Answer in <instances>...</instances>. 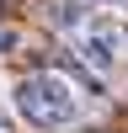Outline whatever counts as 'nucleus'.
Instances as JSON below:
<instances>
[{"mask_svg":"<svg viewBox=\"0 0 128 133\" xmlns=\"http://www.w3.org/2000/svg\"><path fill=\"white\" fill-rule=\"evenodd\" d=\"M16 112L37 128H69L80 117V96L64 75H32L16 85Z\"/></svg>","mask_w":128,"mask_h":133,"instance_id":"obj_2","label":"nucleus"},{"mask_svg":"<svg viewBox=\"0 0 128 133\" xmlns=\"http://www.w3.org/2000/svg\"><path fill=\"white\" fill-rule=\"evenodd\" d=\"M11 48H16V27L0 16V53H11Z\"/></svg>","mask_w":128,"mask_h":133,"instance_id":"obj_3","label":"nucleus"},{"mask_svg":"<svg viewBox=\"0 0 128 133\" xmlns=\"http://www.w3.org/2000/svg\"><path fill=\"white\" fill-rule=\"evenodd\" d=\"M53 21L69 32V43H75V53H80L85 69L112 75L117 64L128 59V27H117V21H107V16H80L75 5H59Z\"/></svg>","mask_w":128,"mask_h":133,"instance_id":"obj_1","label":"nucleus"},{"mask_svg":"<svg viewBox=\"0 0 128 133\" xmlns=\"http://www.w3.org/2000/svg\"><path fill=\"white\" fill-rule=\"evenodd\" d=\"M0 133H11V123H5V117H0Z\"/></svg>","mask_w":128,"mask_h":133,"instance_id":"obj_4","label":"nucleus"}]
</instances>
